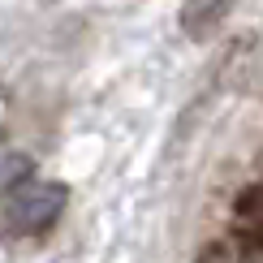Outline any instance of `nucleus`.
<instances>
[{
  "label": "nucleus",
  "mask_w": 263,
  "mask_h": 263,
  "mask_svg": "<svg viewBox=\"0 0 263 263\" xmlns=\"http://www.w3.org/2000/svg\"><path fill=\"white\" fill-rule=\"evenodd\" d=\"M65 199L69 190L57 181H22L5 194V224L13 233H43L48 224H57Z\"/></svg>",
  "instance_id": "1"
},
{
  "label": "nucleus",
  "mask_w": 263,
  "mask_h": 263,
  "mask_svg": "<svg viewBox=\"0 0 263 263\" xmlns=\"http://www.w3.org/2000/svg\"><path fill=\"white\" fill-rule=\"evenodd\" d=\"M237 0H185V9H181V30L190 39H207L216 26L224 22V13L233 9Z\"/></svg>",
  "instance_id": "2"
},
{
  "label": "nucleus",
  "mask_w": 263,
  "mask_h": 263,
  "mask_svg": "<svg viewBox=\"0 0 263 263\" xmlns=\"http://www.w3.org/2000/svg\"><path fill=\"white\" fill-rule=\"evenodd\" d=\"M26 173H30V160L26 156H17V151H9V156H0V199H5L13 185L26 181Z\"/></svg>",
  "instance_id": "3"
}]
</instances>
